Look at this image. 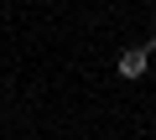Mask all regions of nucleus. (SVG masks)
<instances>
[{"instance_id": "obj_1", "label": "nucleus", "mask_w": 156, "mask_h": 140, "mask_svg": "<svg viewBox=\"0 0 156 140\" xmlns=\"http://www.w3.org/2000/svg\"><path fill=\"white\" fill-rule=\"evenodd\" d=\"M146 62H151V42H146V47H125L115 67H120V78H140V73H146Z\"/></svg>"}]
</instances>
